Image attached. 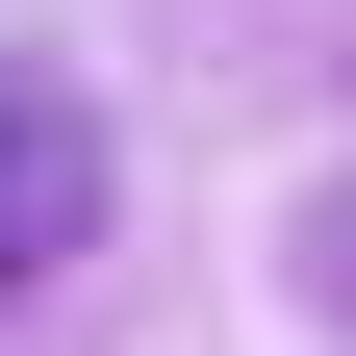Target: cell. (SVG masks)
Listing matches in <instances>:
<instances>
[{"label":"cell","mask_w":356,"mask_h":356,"mask_svg":"<svg viewBox=\"0 0 356 356\" xmlns=\"http://www.w3.org/2000/svg\"><path fill=\"white\" fill-rule=\"evenodd\" d=\"M76 229H102V102H76L51 51H0V305L51 280Z\"/></svg>","instance_id":"6da1fadb"},{"label":"cell","mask_w":356,"mask_h":356,"mask_svg":"<svg viewBox=\"0 0 356 356\" xmlns=\"http://www.w3.org/2000/svg\"><path fill=\"white\" fill-rule=\"evenodd\" d=\"M305 305H331V331H356V178H331V204H305Z\"/></svg>","instance_id":"7a4b0ae2"}]
</instances>
